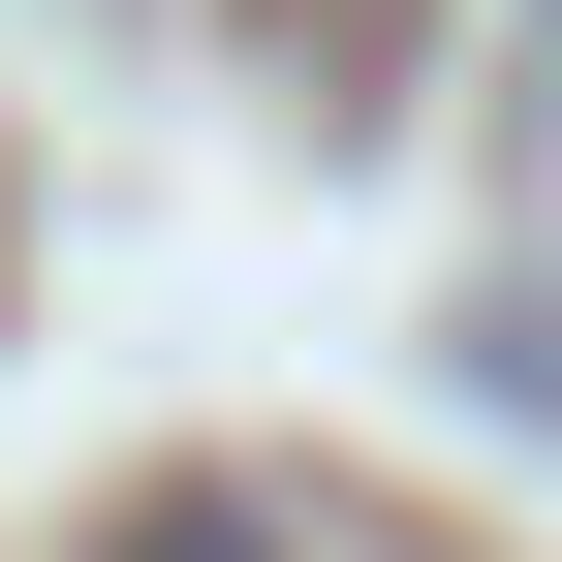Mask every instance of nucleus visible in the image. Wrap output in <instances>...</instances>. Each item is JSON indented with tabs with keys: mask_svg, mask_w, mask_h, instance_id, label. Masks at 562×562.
Here are the masks:
<instances>
[{
	"mask_svg": "<svg viewBox=\"0 0 562 562\" xmlns=\"http://www.w3.org/2000/svg\"><path fill=\"white\" fill-rule=\"evenodd\" d=\"M125 562H281V531H250V501H125Z\"/></svg>",
	"mask_w": 562,
	"mask_h": 562,
	"instance_id": "obj_1",
	"label": "nucleus"
}]
</instances>
